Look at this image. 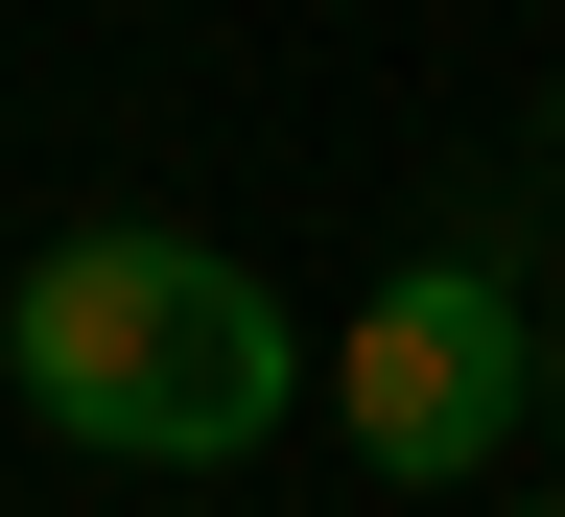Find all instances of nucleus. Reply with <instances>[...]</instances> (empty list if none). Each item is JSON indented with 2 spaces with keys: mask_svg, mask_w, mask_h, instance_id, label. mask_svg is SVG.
<instances>
[{
  "mask_svg": "<svg viewBox=\"0 0 565 517\" xmlns=\"http://www.w3.org/2000/svg\"><path fill=\"white\" fill-rule=\"evenodd\" d=\"M542 400H565V353H542Z\"/></svg>",
  "mask_w": 565,
  "mask_h": 517,
  "instance_id": "7ed1b4c3",
  "label": "nucleus"
},
{
  "mask_svg": "<svg viewBox=\"0 0 565 517\" xmlns=\"http://www.w3.org/2000/svg\"><path fill=\"white\" fill-rule=\"evenodd\" d=\"M0 377H24V423L47 448H95V471H236L259 423H282V306L212 236H47L24 259V306H0Z\"/></svg>",
  "mask_w": 565,
  "mask_h": 517,
  "instance_id": "f257e3e1",
  "label": "nucleus"
},
{
  "mask_svg": "<svg viewBox=\"0 0 565 517\" xmlns=\"http://www.w3.org/2000/svg\"><path fill=\"white\" fill-rule=\"evenodd\" d=\"M542 517H565V494H542Z\"/></svg>",
  "mask_w": 565,
  "mask_h": 517,
  "instance_id": "20e7f679",
  "label": "nucleus"
},
{
  "mask_svg": "<svg viewBox=\"0 0 565 517\" xmlns=\"http://www.w3.org/2000/svg\"><path fill=\"white\" fill-rule=\"evenodd\" d=\"M519 400H542V330H519L494 259H401L377 306L330 330V423H353V471H401V494H471Z\"/></svg>",
  "mask_w": 565,
  "mask_h": 517,
  "instance_id": "f03ea898",
  "label": "nucleus"
}]
</instances>
